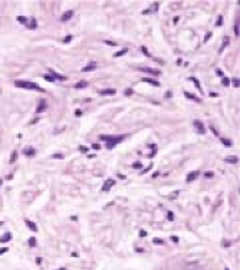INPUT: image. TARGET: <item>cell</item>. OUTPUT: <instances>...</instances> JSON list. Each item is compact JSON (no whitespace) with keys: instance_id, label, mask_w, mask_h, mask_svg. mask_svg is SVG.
Returning a JSON list of instances; mask_svg holds the SVG:
<instances>
[{"instance_id":"23","label":"cell","mask_w":240,"mask_h":270,"mask_svg":"<svg viewBox=\"0 0 240 270\" xmlns=\"http://www.w3.org/2000/svg\"><path fill=\"white\" fill-rule=\"evenodd\" d=\"M222 84H223V86H229V85H230V79L226 78V76H223V78H222Z\"/></svg>"},{"instance_id":"19","label":"cell","mask_w":240,"mask_h":270,"mask_svg":"<svg viewBox=\"0 0 240 270\" xmlns=\"http://www.w3.org/2000/svg\"><path fill=\"white\" fill-rule=\"evenodd\" d=\"M74 86L76 88V89H82V88H85V86H88V82H86V81H81V82L75 84Z\"/></svg>"},{"instance_id":"17","label":"cell","mask_w":240,"mask_h":270,"mask_svg":"<svg viewBox=\"0 0 240 270\" xmlns=\"http://www.w3.org/2000/svg\"><path fill=\"white\" fill-rule=\"evenodd\" d=\"M12 240V234L10 233H4L3 237H0V243H6V241H10Z\"/></svg>"},{"instance_id":"33","label":"cell","mask_w":240,"mask_h":270,"mask_svg":"<svg viewBox=\"0 0 240 270\" xmlns=\"http://www.w3.org/2000/svg\"><path fill=\"white\" fill-rule=\"evenodd\" d=\"M152 243H154V244H164V240H161V238H154Z\"/></svg>"},{"instance_id":"54","label":"cell","mask_w":240,"mask_h":270,"mask_svg":"<svg viewBox=\"0 0 240 270\" xmlns=\"http://www.w3.org/2000/svg\"><path fill=\"white\" fill-rule=\"evenodd\" d=\"M210 96H211V98H216V96H217V93H216V92H210Z\"/></svg>"},{"instance_id":"13","label":"cell","mask_w":240,"mask_h":270,"mask_svg":"<svg viewBox=\"0 0 240 270\" xmlns=\"http://www.w3.org/2000/svg\"><path fill=\"white\" fill-rule=\"evenodd\" d=\"M184 96H185V98H188L190 101H194V102H201V99H200V98H197L196 95H193V93H190V92H184Z\"/></svg>"},{"instance_id":"48","label":"cell","mask_w":240,"mask_h":270,"mask_svg":"<svg viewBox=\"0 0 240 270\" xmlns=\"http://www.w3.org/2000/svg\"><path fill=\"white\" fill-rule=\"evenodd\" d=\"M217 75H219V76H222V78H223V76H224V75H223V72H222V70H220V69H217Z\"/></svg>"},{"instance_id":"9","label":"cell","mask_w":240,"mask_h":270,"mask_svg":"<svg viewBox=\"0 0 240 270\" xmlns=\"http://www.w3.org/2000/svg\"><path fill=\"white\" fill-rule=\"evenodd\" d=\"M72 16H74V10H68V12H65V13L62 15L60 20H62V22H68V20H69Z\"/></svg>"},{"instance_id":"5","label":"cell","mask_w":240,"mask_h":270,"mask_svg":"<svg viewBox=\"0 0 240 270\" xmlns=\"http://www.w3.org/2000/svg\"><path fill=\"white\" fill-rule=\"evenodd\" d=\"M193 127L197 129V132H199V134H204V131H206V128H204V125H203V122L199 121V119L193 121Z\"/></svg>"},{"instance_id":"6","label":"cell","mask_w":240,"mask_h":270,"mask_svg":"<svg viewBox=\"0 0 240 270\" xmlns=\"http://www.w3.org/2000/svg\"><path fill=\"white\" fill-rule=\"evenodd\" d=\"M96 68H98L96 62H91L89 65H86V66H83V68H82V72H92V70H95Z\"/></svg>"},{"instance_id":"40","label":"cell","mask_w":240,"mask_h":270,"mask_svg":"<svg viewBox=\"0 0 240 270\" xmlns=\"http://www.w3.org/2000/svg\"><path fill=\"white\" fill-rule=\"evenodd\" d=\"M234 34H236V36H239V23L234 26Z\"/></svg>"},{"instance_id":"51","label":"cell","mask_w":240,"mask_h":270,"mask_svg":"<svg viewBox=\"0 0 240 270\" xmlns=\"http://www.w3.org/2000/svg\"><path fill=\"white\" fill-rule=\"evenodd\" d=\"M36 263H37V264H40V263H42V257H36Z\"/></svg>"},{"instance_id":"50","label":"cell","mask_w":240,"mask_h":270,"mask_svg":"<svg viewBox=\"0 0 240 270\" xmlns=\"http://www.w3.org/2000/svg\"><path fill=\"white\" fill-rule=\"evenodd\" d=\"M79 151H81V152H86V151H88V150H86V148H85V147H81V148H79Z\"/></svg>"},{"instance_id":"32","label":"cell","mask_w":240,"mask_h":270,"mask_svg":"<svg viewBox=\"0 0 240 270\" xmlns=\"http://www.w3.org/2000/svg\"><path fill=\"white\" fill-rule=\"evenodd\" d=\"M152 167H154V165H152V164H149V165H148V167H147V168L141 169L140 172H141V174H145V172H148V171H149V169H151V168H152Z\"/></svg>"},{"instance_id":"39","label":"cell","mask_w":240,"mask_h":270,"mask_svg":"<svg viewBox=\"0 0 240 270\" xmlns=\"http://www.w3.org/2000/svg\"><path fill=\"white\" fill-rule=\"evenodd\" d=\"M145 236H147V231H144V230H140V237H141V238H144Z\"/></svg>"},{"instance_id":"8","label":"cell","mask_w":240,"mask_h":270,"mask_svg":"<svg viewBox=\"0 0 240 270\" xmlns=\"http://www.w3.org/2000/svg\"><path fill=\"white\" fill-rule=\"evenodd\" d=\"M199 175H200V172H199V171H193V172H190V174L187 175L185 181H187V183H191V181H194V180L199 177Z\"/></svg>"},{"instance_id":"38","label":"cell","mask_w":240,"mask_h":270,"mask_svg":"<svg viewBox=\"0 0 240 270\" xmlns=\"http://www.w3.org/2000/svg\"><path fill=\"white\" fill-rule=\"evenodd\" d=\"M52 158H56V160H62V158H63V155H62V154H53V155H52Z\"/></svg>"},{"instance_id":"37","label":"cell","mask_w":240,"mask_h":270,"mask_svg":"<svg viewBox=\"0 0 240 270\" xmlns=\"http://www.w3.org/2000/svg\"><path fill=\"white\" fill-rule=\"evenodd\" d=\"M167 219L170 220V221H173V220H174V214H173V211H168V213H167Z\"/></svg>"},{"instance_id":"49","label":"cell","mask_w":240,"mask_h":270,"mask_svg":"<svg viewBox=\"0 0 240 270\" xmlns=\"http://www.w3.org/2000/svg\"><path fill=\"white\" fill-rule=\"evenodd\" d=\"M92 148H93V150H99V145H98V144H93Z\"/></svg>"},{"instance_id":"21","label":"cell","mask_w":240,"mask_h":270,"mask_svg":"<svg viewBox=\"0 0 240 270\" xmlns=\"http://www.w3.org/2000/svg\"><path fill=\"white\" fill-rule=\"evenodd\" d=\"M190 81H193V82H194V85H196V88L199 89V92H200V93H203V88L200 86V82H199V81H197L196 78H190Z\"/></svg>"},{"instance_id":"53","label":"cell","mask_w":240,"mask_h":270,"mask_svg":"<svg viewBox=\"0 0 240 270\" xmlns=\"http://www.w3.org/2000/svg\"><path fill=\"white\" fill-rule=\"evenodd\" d=\"M158 175H160V172H158V171H157V172H154V174H152V178H157Z\"/></svg>"},{"instance_id":"10","label":"cell","mask_w":240,"mask_h":270,"mask_svg":"<svg viewBox=\"0 0 240 270\" xmlns=\"http://www.w3.org/2000/svg\"><path fill=\"white\" fill-rule=\"evenodd\" d=\"M158 10V3H152V6L147 10H144L142 12V15H149V13H152V12H157Z\"/></svg>"},{"instance_id":"29","label":"cell","mask_w":240,"mask_h":270,"mask_svg":"<svg viewBox=\"0 0 240 270\" xmlns=\"http://www.w3.org/2000/svg\"><path fill=\"white\" fill-rule=\"evenodd\" d=\"M132 167L135 169H141V168H142V164H141L140 161H137V162H134V164H132Z\"/></svg>"},{"instance_id":"7","label":"cell","mask_w":240,"mask_h":270,"mask_svg":"<svg viewBox=\"0 0 240 270\" xmlns=\"http://www.w3.org/2000/svg\"><path fill=\"white\" fill-rule=\"evenodd\" d=\"M46 106H48L46 101H45V99H42V101L39 102V105H37V108H36V114H40V112H43V111L46 109Z\"/></svg>"},{"instance_id":"12","label":"cell","mask_w":240,"mask_h":270,"mask_svg":"<svg viewBox=\"0 0 240 270\" xmlns=\"http://www.w3.org/2000/svg\"><path fill=\"white\" fill-rule=\"evenodd\" d=\"M141 81H142V82H145V84L154 85V86H160V82H158V81H155V79H151V78H142Z\"/></svg>"},{"instance_id":"30","label":"cell","mask_w":240,"mask_h":270,"mask_svg":"<svg viewBox=\"0 0 240 270\" xmlns=\"http://www.w3.org/2000/svg\"><path fill=\"white\" fill-rule=\"evenodd\" d=\"M29 246H30V247H35V246H36V238H35V237H30V238H29Z\"/></svg>"},{"instance_id":"47","label":"cell","mask_w":240,"mask_h":270,"mask_svg":"<svg viewBox=\"0 0 240 270\" xmlns=\"http://www.w3.org/2000/svg\"><path fill=\"white\" fill-rule=\"evenodd\" d=\"M171 240H173L174 243H178V237H175V236H173V237H171Z\"/></svg>"},{"instance_id":"55","label":"cell","mask_w":240,"mask_h":270,"mask_svg":"<svg viewBox=\"0 0 240 270\" xmlns=\"http://www.w3.org/2000/svg\"><path fill=\"white\" fill-rule=\"evenodd\" d=\"M4 252H7V247H4V249H1V250H0V254H3V253H4Z\"/></svg>"},{"instance_id":"57","label":"cell","mask_w":240,"mask_h":270,"mask_svg":"<svg viewBox=\"0 0 240 270\" xmlns=\"http://www.w3.org/2000/svg\"><path fill=\"white\" fill-rule=\"evenodd\" d=\"M1 184H3V180H1V178H0V187H1Z\"/></svg>"},{"instance_id":"20","label":"cell","mask_w":240,"mask_h":270,"mask_svg":"<svg viewBox=\"0 0 240 270\" xmlns=\"http://www.w3.org/2000/svg\"><path fill=\"white\" fill-rule=\"evenodd\" d=\"M220 141L223 142V145H224V147H229V148H230V147L233 145V141H232V139H226V138H220Z\"/></svg>"},{"instance_id":"16","label":"cell","mask_w":240,"mask_h":270,"mask_svg":"<svg viewBox=\"0 0 240 270\" xmlns=\"http://www.w3.org/2000/svg\"><path fill=\"white\" fill-rule=\"evenodd\" d=\"M115 92H116L115 89H102V91H99V95L107 96V95H114Z\"/></svg>"},{"instance_id":"46","label":"cell","mask_w":240,"mask_h":270,"mask_svg":"<svg viewBox=\"0 0 240 270\" xmlns=\"http://www.w3.org/2000/svg\"><path fill=\"white\" fill-rule=\"evenodd\" d=\"M171 96H173V93L170 92V91H168V92H166V98H167V99H168V98H171Z\"/></svg>"},{"instance_id":"25","label":"cell","mask_w":240,"mask_h":270,"mask_svg":"<svg viewBox=\"0 0 240 270\" xmlns=\"http://www.w3.org/2000/svg\"><path fill=\"white\" fill-rule=\"evenodd\" d=\"M232 84H233V86H236V88H239V85H240V81H239V78H233V79H232Z\"/></svg>"},{"instance_id":"2","label":"cell","mask_w":240,"mask_h":270,"mask_svg":"<svg viewBox=\"0 0 240 270\" xmlns=\"http://www.w3.org/2000/svg\"><path fill=\"white\" fill-rule=\"evenodd\" d=\"M15 85L19 88H25V89H32V91H37V92H45V89L40 88L37 84L35 82H27V81H15Z\"/></svg>"},{"instance_id":"45","label":"cell","mask_w":240,"mask_h":270,"mask_svg":"<svg viewBox=\"0 0 240 270\" xmlns=\"http://www.w3.org/2000/svg\"><path fill=\"white\" fill-rule=\"evenodd\" d=\"M105 43H107V45H111V46H115L116 45L115 42H111V40H105Z\"/></svg>"},{"instance_id":"18","label":"cell","mask_w":240,"mask_h":270,"mask_svg":"<svg viewBox=\"0 0 240 270\" xmlns=\"http://www.w3.org/2000/svg\"><path fill=\"white\" fill-rule=\"evenodd\" d=\"M26 26H27L29 29H36V26H37V23H36V19H33V17H32V19H30V20L26 23Z\"/></svg>"},{"instance_id":"15","label":"cell","mask_w":240,"mask_h":270,"mask_svg":"<svg viewBox=\"0 0 240 270\" xmlns=\"http://www.w3.org/2000/svg\"><path fill=\"white\" fill-rule=\"evenodd\" d=\"M25 155L26 157H35V154H36V151H35V148H32V147H27V148H25Z\"/></svg>"},{"instance_id":"4","label":"cell","mask_w":240,"mask_h":270,"mask_svg":"<svg viewBox=\"0 0 240 270\" xmlns=\"http://www.w3.org/2000/svg\"><path fill=\"white\" fill-rule=\"evenodd\" d=\"M114 186H115V180L114 178H108V180H105V183L102 186V191H109Z\"/></svg>"},{"instance_id":"36","label":"cell","mask_w":240,"mask_h":270,"mask_svg":"<svg viewBox=\"0 0 240 270\" xmlns=\"http://www.w3.org/2000/svg\"><path fill=\"white\" fill-rule=\"evenodd\" d=\"M204 177H206V178L214 177V172H211V171H207V172H204Z\"/></svg>"},{"instance_id":"41","label":"cell","mask_w":240,"mask_h":270,"mask_svg":"<svg viewBox=\"0 0 240 270\" xmlns=\"http://www.w3.org/2000/svg\"><path fill=\"white\" fill-rule=\"evenodd\" d=\"M125 95H127V96H131V95H132V89H131V88L127 89V91H125Z\"/></svg>"},{"instance_id":"35","label":"cell","mask_w":240,"mask_h":270,"mask_svg":"<svg viewBox=\"0 0 240 270\" xmlns=\"http://www.w3.org/2000/svg\"><path fill=\"white\" fill-rule=\"evenodd\" d=\"M223 25V16H219L217 22H216V26H222Z\"/></svg>"},{"instance_id":"31","label":"cell","mask_w":240,"mask_h":270,"mask_svg":"<svg viewBox=\"0 0 240 270\" xmlns=\"http://www.w3.org/2000/svg\"><path fill=\"white\" fill-rule=\"evenodd\" d=\"M17 22H20V23H25V25H26V23H27V19H26L25 16H19V17H17Z\"/></svg>"},{"instance_id":"26","label":"cell","mask_w":240,"mask_h":270,"mask_svg":"<svg viewBox=\"0 0 240 270\" xmlns=\"http://www.w3.org/2000/svg\"><path fill=\"white\" fill-rule=\"evenodd\" d=\"M226 162H230V164H236V162H237V158H236V157H232V158H226Z\"/></svg>"},{"instance_id":"14","label":"cell","mask_w":240,"mask_h":270,"mask_svg":"<svg viewBox=\"0 0 240 270\" xmlns=\"http://www.w3.org/2000/svg\"><path fill=\"white\" fill-rule=\"evenodd\" d=\"M50 70V73H52V76L55 78V79H59V81H66V76H63V75H59L58 72H55L53 69H49Z\"/></svg>"},{"instance_id":"44","label":"cell","mask_w":240,"mask_h":270,"mask_svg":"<svg viewBox=\"0 0 240 270\" xmlns=\"http://www.w3.org/2000/svg\"><path fill=\"white\" fill-rule=\"evenodd\" d=\"M210 37H211V32H208V33L206 34V37H204V42H207V40H208Z\"/></svg>"},{"instance_id":"28","label":"cell","mask_w":240,"mask_h":270,"mask_svg":"<svg viewBox=\"0 0 240 270\" xmlns=\"http://www.w3.org/2000/svg\"><path fill=\"white\" fill-rule=\"evenodd\" d=\"M43 78H45L48 82H55V78H53L52 75H43Z\"/></svg>"},{"instance_id":"11","label":"cell","mask_w":240,"mask_h":270,"mask_svg":"<svg viewBox=\"0 0 240 270\" xmlns=\"http://www.w3.org/2000/svg\"><path fill=\"white\" fill-rule=\"evenodd\" d=\"M25 223H26V226H27V228H30L33 233H36V231H37V226L35 224L33 221H30V220H25Z\"/></svg>"},{"instance_id":"52","label":"cell","mask_w":240,"mask_h":270,"mask_svg":"<svg viewBox=\"0 0 240 270\" xmlns=\"http://www.w3.org/2000/svg\"><path fill=\"white\" fill-rule=\"evenodd\" d=\"M75 115H76V117H81V115H82V112H81V111H76V112H75Z\"/></svg>"},{"instance_id":"3","label":"cell","mask_w":240,"mask_h":270,"mask_svg":"<svg viewBox=\"0 0 240 270\" xmlns=\"http://www.w3.org/2000/svg\"><path fill=\"white\" fill-rule=\"evenodd\" d=\"M138 70L142 72V73H148V75H154V76L161 75V70H158V69H152V68H148V66H141V68H138Z\"/></svg>"},{"instance_id":"34","label":"cell","mask_w":240,"mask_h":270,"mask_svg":"<svg viewBox=\"0 0 240 270\" xmlns=\"http://www.w3.org/2000/svg\"><path fill=\"white\" fill-rule=\"evenodd\" d=\"M229 40H230V39H229V37H226V39H224V42H223V46H222V48H220V52H223L224 46H227V45H229Z\"/></svg>"},{"instance_id":"27","label":"cell","mask_w":240,"mask_h":270,"mask_svg":"<svg viewBox=\"0 0 240 270\" xmlns=\"http://www.w3.org/2000/svg\"><path fill=\"white\" fill-rule=\"evenodd\" d=\"M141 51H142V53H144L145 56H148V58H151V53L148 52V49H147L145 46H142V48H141Z\"/></svg>"},{"instance_id":"56","label":"cell","mask_w":240,"mask_h":270,"mask_svg":"<svg viewBox=\"0 0 240 270\" xmlns=\"http://www.w3.org/2000/svg\"><path fill=\"white\" fill-rule=\"evenodd\" d=\"M230 246V241H224V247H229Z\"/></svg>"},{"instance_id":"42","label":"cell","mask_w":240,"mask_h":270,"mask_svg":"<svg viewBox=\"0 0 240 270\" xmlns=\"http://www.w3.org/2000/svg\"><path fill=\"white\" fill-rule=\"evenodd\" d=\"M71 40H72V36H66V37L63 39V42H65V43H69Z\"/></svg>"},{"instance_id":"43","label":"cell","mask_w":240,"mask_h":270,"mask_svg":"<svg viewBox=\"0 0 240 270\" xmlns=\"http://www.w3.org/2000/svg\"><path fill=\"white\" fill-rule=\"evenodd\" d=\"M210 129L213 131V134H214V135H219V132H217V129H216V128L213 127V125H210Z\"/></svg>"},{"instance_id":"24","label":"cell","mask_w":240,"mask_h":270,"mask_svg":"<svg viewBox=\"0 0 240 270\" xmlns=\"http://www.w3.org/2000/svg\"><path fill=\"white\" fill-rule=\"evenodd\" d=\"M16 158H17V152L13 151V152H12V157H10V161H9V162H10V164H13V162L16 161Z\"/></svg>"},{"instance_id":"1","label":"cell","mask_w":240,"mask_h":270,"mask_svg":"<svg viewBox=\"0 0 240 270\" xmlns=\"http://www.w3.org/2000/svg\"><path fill=\"white\" fill-rule=\"evenodd\" d=\"M102 141L107 142V148H114L116 144H119L121 141L125 139V135H101L99 136Z\"/></svg>"},{"instance_id":"22","label":"cell","mask_w":240,"mask_h":270,"mask_svg":"<svg viewBox=\"0 0 240 270\" xmlns=\"http://www.w3.org/2000/svg\"><path fill=\"white\" fill-rule=\"evenodd\" d=\"M127 52H128V49H127V48H124V49H121V51H118L115 53V58H119V56H124L125 53H127Z\"/></svg>"}]
</instances>
